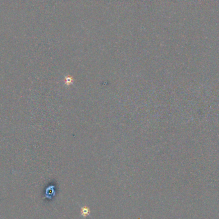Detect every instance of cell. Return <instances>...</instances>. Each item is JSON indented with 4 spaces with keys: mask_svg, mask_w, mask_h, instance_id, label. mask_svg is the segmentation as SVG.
Listing matches in <instances>:
<instances>
[{
    "mask_svg": "<svg viewBox=\"0 0 219 219\" xmlns=\"http://www.w3.org/2000/svg\"><path fill=\"white\" fill-rule=\"evenodd\" d=\"M90 213V210L87 206H83L81 208V215L83 217H87Z\"/></svg>",
    "mask_w": 219,
    "mask_h": 219,
    "instance_id": "obj_1",
    "label": "cell"
}]
</instances>
